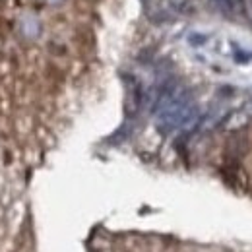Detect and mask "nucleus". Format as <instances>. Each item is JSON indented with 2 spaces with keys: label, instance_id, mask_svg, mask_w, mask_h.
I'll list each match as a JSON object with an SVG mask.
<instances>
[{
  "label": "nucleus",
  "instance_id": "nucleus-1",
  "mask_svg": "<svg viewBox=\"0 0 252 252\" xmlns=\"http://www.w3.org/2000/svg\"><path fill=\"white\" fill-rule=\"evenodd\" d=\"M20 33L26 37V39H37L39 33H41V22L35 14H24L22 22H20Z\"/></svg>",
  "mask_w": 252,
  "mask_h": 252
},
{
  "label": "nucleus",
  "instance_id": "nucleus-2",
  "mask_svg": "<svg viewBox=\"0 0 252 252\" xmlns=\"http://www.w3.org/2000/svg\"><path fill=\"white\" fill-rule=\"evenodd\" d=\"M223 8L227 10H233V12H239L243 8V0H218Z\"/></svg>",
  "mask_w": 252,
  "mask_h": 252
},
{
  "label": "nucleus",
  "instance_id": "nucleus-3",
  "mask_svg": "<svg viewBox=\"0 0 252 252\" xmlns=\"http://www.w3.org/2000/svg\"><path fill=\"white\" fill-rule=\"evenodd\" d=\"M243 113L247 115V117H252V99L245 105V109H243Z\"/></svg>",
  "mask_w": 252,
  "mask_h": 252
},
{
  "label": "nucleus",
  "instance_id": "nucleus-4",
  "mask_svg": "<svg viewBox=\"0 0 252 252\" xmlns=\"http://www.w3.org/2000/svg\"><path fill=\"white\" fill-rule=\"evenodd\" d=\"M45 2H47L49 6H61L64 0H45Z\"/></svg>",
  "mask_w": 252,
  "mask_h": 252
}]
</instances>
